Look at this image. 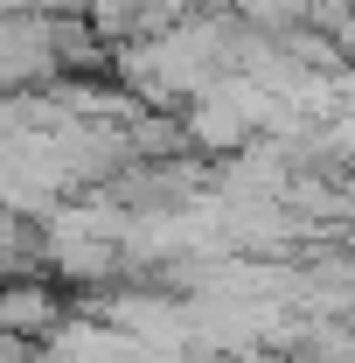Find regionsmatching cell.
<instances>
[{
  "label": "cell",
  "mask_w": 355,
  "mask_h": 363,
  "mask_svg": "<svg viewBox=\"0 0 355 363\" xmlns=\"http://www.w3.org/2000/svg\"><path fill=\"white\" fill-rule=\"evenodd\" d=\"M63 63H56V14H21V7H0V91H35L56 84Z\"/></svg>",
  "instance_id": "obj_1"
},
{
  "label": "cell",
  "mask_w": 355,
  "mask_h": 363,
  "mask_svg": "<svg viewBox=\"0 0 355 363\" xmlns=\"http://www.w3.org/2000/svg\"><path fill=\"white\" fill-rule=\"evenodd\" d=\"M56 321H63V301H56V286H49V279H35V272L0 279V328H14V335L42 342Z\"/></svg>",
  "instance_id": "obj_2"
},
{
  "label": "cell",
  "mask_w": 355,
  "mask_h": 363,
  "mask_svg": "<svg viewBox=\"0 0 355 363\" xmlns=\"http://www.w3.org/2000/svg\"><path fill=\"white\" fill-rule=\"evenodd\" d=\"M0 7H21V14H70L77 0H0Z\"/></svg>",
  "instance_id": "obj_3"
}]
</instances>
